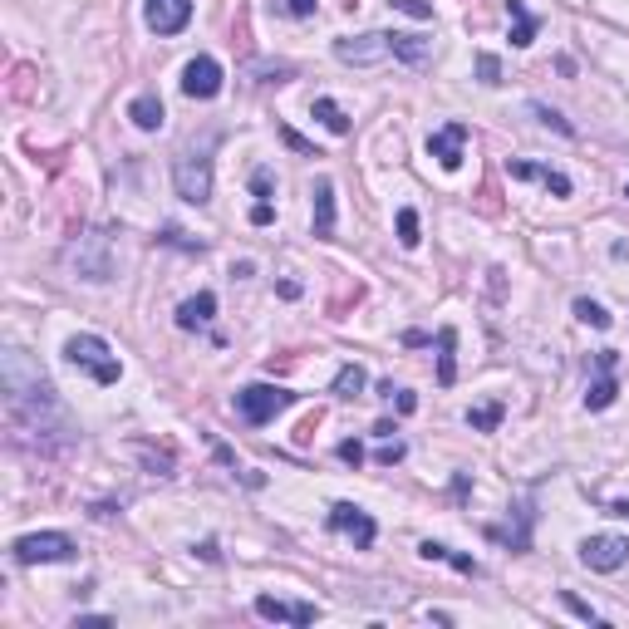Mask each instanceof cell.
<instances>
[{"instance_id": "1", "label": "cell", "mask_w": 629, "mask_h": 629, "mask_svg": "<svg viewBox=\"0 0 629 629\" xmlns=\"http://www.w3.org/2000/svg\"><path fill=\"white\" fill-rule=\"evenodd\" d=\"M0 379H5V408H10V418H15L20 433H40V448H45V453H50L45 433H64V438H69V423H64V408H59L55 389H50V379L30 364L25 349H5Z\"/></svg>"}, {"instance_id": "2", "label": "cell", "mask_w": 629, "mask_h": 629, "mask_svg": "<svg viewBox=\"0 0 629 629\" xmlns=\"http://www.w3.org/2000/svg\"><path fill=\"white\" fill-rule=\"evenodd\" d=\"M433 55V40L423 35H403V30H369V35H344L335 40V59L354 64V69H369V64H428Z\"/></svg>"}, {"instance_id": "3", "label": "cell", "mask_w": 629, "mask_h": 629, "mask_svg": "<svg viewBox=\"0 0 629 629\" xmlns=\"http://www.w3.org/2000/svg\"><path fill=\"white\" fill-rule=\"evenodd\" d=\"M207 153H212V138L202 148L177 153V163H172V187H177V197L187 207H207L212 202V158Z\"/></svg>"}, {"instance_id": "4", "label": "cell", "mask_w": 629, "mask_h": 629, "mask_svg": "<svg viewBox=\"0 0 629 629\" xmlns=\"http://www.w3.org/2000/svg\"><path fill=\"white\" fill-rule=\"evenodd\" d=\"M64 359H69L79 374H89L94 384H104V389L123 379V364H118V354L104 340H99V335H69V340H64Z\"/></svg>"}, {"instance_id": "5", "label": "cell", "mask_w": 629, "mask_h": 629, "mask_svg": "<svg viewBox=\"0 0 629 629\" xmlns=\"http://www.w3.org/2000/svg\"><path fill=\"white\" fill-rule=\"evenodd\" d=\"M290 403H300V394L276 389V384H246V389L236 394V413H241V423H251V428H266L276 413H286Z\"/></svg>"}, {"instance_id": "6", "label": "cell", "mask_w": 629, "mask_h": 629, "mask_svg": "<svg viewBox=\"0 0 629 629\" xmlns=\"http://www.w3.org/2000/svg\"><path fill=\"white\" fill-rule=\"evenodd\" d=\"M69 261L84 281H109L114 276V236L109 231H89L69 246Z\"/></svg>"}, {"instance_id": "7", "label": "cell", "mask_w": 629, "mask_h": 629, "mask_svg": "<svg viewBox=\"0 0 629 629\" xmlns=\"http://www.w3.org/2000/svg\"><path fill=\"white\" fill-rule=\"evenodd\" d=\"M10 556L20 566H59V561H74V541L64 531H30L10 546Z\"/></svg>"}, {"instance_id": "8", "label": "cell", "mask_w": 629, "mask_h": 629, "mask_svg": "<svg viewBox=\"0 0 629 629\" xmlns=\"http://www.w3.org/2000/svg\"><path fill=\"white\" fill-rule=\"evenodd\" d=\"M625 561H629L625 536H585V541H580V566H585V571L610 575V571H620Z\"/></svg>"}, {"instance_id": "9", "label": "cell", "mask_w": 629, "mask_h": 629, "mask_svg": "<svg viewBox=\"0 0 629 629\" xmlns=\"http://www.w3.org/2000/svg\"><path fill=\"white\" fill-rule=\"evenodd\" d=\"M330 531H344L359 551H369V546H374V536H379L374 516L364 512V507H354V502H335V507H330Z\"/></svg>"}, {"instance_id": "10", "label": "cell", "mask_w": 629, "mask_h": 629, "mask_svg": "<svg viewBox=\"0 0 629 629\" xmlns=\"http://www.w3.org/2000/svg\"><path fill=\"white\" fill-rule=\"evenodd\" d=\"M182 94H187V99H217V94H222V64L212 55L187 59V69H182Z\"/></svg>"}, {"instance_id": "11", "label": "cell", "mask_w": 629, "mask_h": 629, "mask_svg": "<svg viewBox=\"0 0 629 629\" xmlns=\"http://www.w3.org/2000/svg\"><path fill=\"white\" fill-rule=\"evenodd\" d=\"M143 20L158 35H182L192 25V0H143Z\"/></svg>"}, {"instance_id": "12", "label": "cell", "mask_w": 629, "mask_h": 629, "mask_svg": "<svg viewBox=\"0 0 629 629\" xmlns=\"http://www.w3.org/2000/svg\"><path fill=\"white\" fill-rule=\"evenodd\" d=\"M462 148H467V123H443L438 133H428V153L438 158L443 172L462 168Z\"/></svg>"}, {"instance_id": "13", "label": "cell", "mask_w": 629, "mask_h": 629, "mask_svg": "<svg viewBox=\"0 0 629 629\" xmlns=\"http://www.w3.org/2000/svg\"><path fill=\"white\" fill-rule=\"evenodd\" d=\"M595 364H600V379H595V384H590V394H585V408H590V413H600V408H610V403L620 399V379H615L620 354H615V349H600V354H595Z\"/></svg>"}, {"instance_id": "14", "label": "cell", "mask_w": 629, "mask_h": 629, "mask_svg": "<svg viewBox=\"0 0 629 629\" xmlns=\"http://www.w3.org/2000/svg\"><path fill=\"white\" fill-rule=\"evenodd\" d=\"M256 615L261 620H286V625H315L320 610L305 600H281V595H256Z\"/></svg>"}, {"instance_id": "15", "label": "cell", "mask_w": 629, "mask_h": 629, "mask_svg": "<svg viewBox=\"0 0 629 629\" xmlns=\"http://www.w3.org/2000/svg\"><path fill=\"white\" fill-rule=\"evenodd\" d=\"M516 182H541L546 192H556V197H571V177L556 168H546V163H507Z\"/></svg>"}, {"instance_id": "16", "label": "cell", "mask_w": 629, "mask_h": 629, "mask_svg": "<svg viewBox=\"0 0 629 629\" xmlns=\"http://www.w3.org/2000/svg\"><path fill=\"white\" fill-rule=\"evenodd\" d=\"M212 315H217V295H212V290H197L192 300L177 305V325H182V330H207Z\"/></svg>"}, {"instance_id": "17", "label": "cell", "mask_w": 629, "mask_h": 629, "mask_svg": "<svg viewBox=\"0 0 629 629\" xmlns=\"http://www.w3.org/2000/svg\"><path fill=\"white\" fill-rule=\"evenodd\" d=\"M315 236L330 241L335 236V182L330 177H315Z\"/></svg>"}, {"instance_id": "18", "label": "cell", "mask_w": 629, "mask_h": 629, "mask_svg": "<svg viewBox=\"0 0 629 629\" xmlns=\"http://www.w3.org/2000/svg\"><path fill=\"white\" fill-rule=\"evenodd\" d=\"M453 349H458V330L443 325V330H438V384H443V389L458 384V354H453Z\"/></svg>"}, {"instance_id": "19", "label": "cell", "mask_w": 629, "mask_h": 629, "mask_svg": "<svg viewBox=\"0 0 629 629\" xmlns=\"http://www.w3.org/2000/svg\"><path fill=\"white\" fill-rule=\"evenodd\" d=\"M418 556H423V561H448V566L462 575H482V566H477L472 556H462V551L443 546V541H418Z\"/></svg>"}, {"instance_id": "20", "label": "cell", "mask_w": 629, "mask_h": 629, "mask_svg": "<svg viewBox=\"0 0 629 629\" xmlns=\"http://www.w3.org/2000/svg\"><path fill=\"white\" fill-rule=\"evenodd\" d=\"M128 118H133L143 133H158L168 114H163V99H158V94H138V99L128 104Z\"/></svg>"}, {"instance_id": "21", "label": "cell", "mask_w": 629, "mask_h": 629, "mask_svg": "<svg viewBox=\"0 0 629 629\" xmlns=\"http://www.w3.org/2000/svg\"><path fill=\"white\" fill-rule=\"evenodd\" d=\"M507 15H512V45L526 50L536 40V15L526 10V0H507Z\"/></svg>"}, {"instance_id": "22", "label": "cell", "mask_w": 629, "mask_h": 629, "mask_svg": "<svg viewBox=\"0 0 629 629\" xmlns=\"http://www.w3.org/2000/svg\"><path fill=\"white\" fill-rule=\"evenodd\" d=\"M310 114L320 118V123H325L330 133H335V138H344V133L354 128V123H349V114H344V109L335 104V99H315V104H310Z\"/></svg>"}, {"instance_id": "23", "label": "cell", "mask_w": 629, "mask_h": 629, "mask_svg": "<svg viewBox=\"0 0 629 629\" xmlns=\"http://www.w3.org/2000/svg\"><path fill=\"white\" fill-rule=\"evenodd\" d=\"M364 384H369V374H364L359 364H344L340 374H335V389H330V394H335V399H359Z\"/></svg>"}, {"instance_id": "24", "label": "cell", "mask_w": 629, "mask_h": 629, "mask_svg": "<svg viewBox=\"0 0 629 629\" xmlns=\"http://www.w3.org/2000/svg\"><path fill=\"white\" fill-rule=\"evenodd\" d=\"M571 310H575V320H585L590 330H610V315H605V305H600V300H585V295H580Z\"/></svg>"}, {"instance_id": "25", "label": "cell", "mask_w": 629, "mask_h": 629, "mask_svg": "<svg viewBox=\"0 0 629 629\" xmlns=\"http://www.w3.org/2000/svg\"><path fill=\"white\" fill-rule=\"evenodd\" d=\"M467 423H472L477 433H492V428L502 423V403H477V408H467Z\"/></svg>"}, {"instance_id": "26", "label": "cell", "mask_w": 629, "mask_h": 629, "mask_svg": "<svg viewBox=\"0 0 629 629\" xmlns=\"http://www.w3.org/2000/svg\"><path fill=\"white\" fill-rule=\"evenodd\" d=\"M133 448L143 453V462H148L158 477H172V453H168V448H153V443H133Z\"/></svg>"}, {"instance_id": "27", "label": "cell", "mask_w": 629, "mask_h": 629, "mask_svg": "<svg viewBox=\"0 0 629 629\" xmlns=\"http://www.w3.org/2000/svg\"><path fill=\"white\" fill-rule=\"evenodd\" d=\"M158 241H163V246H177V251H192V256H202V251H207V241H192L182 227H163Z\"/></svg>"}, {"instance_id": "28", "label": "cell", "mask_w": 629, "mask_h": 629, "mask_svg": "<svg viewBox=\"0 0 629 629\" xmlns=\"http://www.w3.org/2000/svg\"><path fill=\"white\" fill-rule=\"evenodd\" d=\"M399 241L408 246V251L423 241V236H418V212H413V207H399Z\"/></svg>"}, {"instance_id": "29", "label": "cell", "mask_w": 629, "mask_h": 629, "mask_svg": "<svg viewBox=\"0 0 629 629\" xmlns=\"http://www.w3.org/2000/svg\"><path fill=\"white\" fill-rule=\"evenodd\" d=\"M561 605H566V610H571V615H580V620H585V625H605V620H600V615H595V610H590V605H585V600H575L571 590H561Z\"/></svg>"}, {"instance_id": "30", "label": "cell", "mask_w": 629, "mask_h": 629, "mask_svg": "<svg viewBox=\"0 0 629 629\" xmlns=\"http://www.w3.org/2000/svg\"><path fill=\"white\" fill-rule=\"evenodd\" d=\"M531 114L541 118V123H546V128H556V133H566V138H571V133H575L571 123H566V118L556 114V109H546V104H531Z\"/></svg>"}, {"instance_id": "31", "label": "cell", "mask_w": 629, "mask_h": 629, "mask_svg": "<svg viewBox=\"0 0 629 629\" xmlns=\"http://www.w3.org/2000/svg\"><path fill=\"white\" fill-rule=\"evenodd\" d=\"M477 74H482V84H502V59H497V55H477Z\"/></svg>"}, {"instance_id": "32", "label": "cell", "mask_w": 629, "mask_h": 629, "mask_svg": "<svg viewBox=\"0 0 629 629\" xmlns=\"http://www.w3.org/2000/svg\"><path fill=\"white\" fill-rule=\"evenodd\" d=\"M394 10H403V15H413V20H433V5L428 0H389Z\"/></svg>"}, {"instance_id": "33", "label": "cell", "mask_w": 629, "mask_h": 629, "mask_svg": "<svg viewBox=\"0 0 629 629\" xmlns=\"http://www.w3.org/2000/svg\"><path fill=\"white\" fill-rule=\"evenodd\" d=\"M251 192H256V202H271V172L266 168L251 172Z\"/></svg>"}, {"instance_id": "34", "label": "cell", "mask_w": 629, "mask_h": 629, "mask_svg": "<svg viewBox=\"0 0 629 629\" xmlns=\"http://www.w3.org/2000/svg\"><path fill=\"white\" fill-rule=\"evenodd\" d=\"M403 453H408V448H403L399 438H384V448H379V462H384V467H394Z\"/></svg>"}, {"instance_id": "35", "label": "cell", "mask_w": 629, "mask_h": 629, "mask_svg": "<svg viewBox=\"0 0 629 629\" xmlns=\"http://www.w3.org/2000/svg\"><path fill=\"white\" fill-rule=\"evenodd\" d=\"M271 222H276V207H271V202H256V207H251V227H271Z\"/></svg>"}, {"instance_id": "36", "label": "cell", "mask_w": 629, "mask_h": 629, "mask_svg": "<svg viewBox=\"0 0 629 629\" xmlns=\"http://www.w3.org/2000/svg\"><path fill=\"white\" fill-rule=\"evenodd\" d=\"M281 138H286V148H295V153H305V158H320V153H315V148H310V143H305L300 133H290V128H281Z\"/></svg>"}, {"instance_id": "37", "label": "cell", "mask_w": 629, "mask_h": 629, "mask_svg": "<svg viewBox=\"0 0 629 629\" xmlns=\"http://www.w3.org/2000/svg\"><path fill=\"white\" fill-rule=\"evenodd\" d=\"M340 458L349 462V467H359V462H364V448H359L354 438H344V443H340Z\"/></svg>"}, {"instance_id": "38", "label": "cell", "mask_w": 629, "mask_h": 629, "mask_svg": "<svg viewBox=\"0 0 629 629\" xmlns=\"http://www.w3.org/2000/svg\"><path fill=\"white\" fill-rule=\"evenodd\" d=\"M286 15H295V20H310V15H315V0H286Z\"/></svg>"}, {"instance_id": "39", "label": "cell", "mask_w": 629, "mask_h": 629, "mask_svg": "<svg viewBox=\"0 0 629 629\" xmlns=\"http://www.w3.org/2000/svg\"><path fill=\"white\" fill-rule=\"evenodd\" d=\"M389 399L399 403V413H413V408H418V394H413V389H394Z\"/></svg>"}, {"instance_id": "40", "label": "cell", "mask_w": 629, "mask_h": 629, "mask_svg": "<svg viewBox=\"0 0 629 629\" xmlns=\"http://www.w3.org/2000/svg\"><path fill=\"white\" fill-rule=\"evenodd\" d=\"M197 556H202V561H222V551H217V541H202V546H197Z\"/></svg>"}, {"instance_id": "41", "label": "cell", "mask_w": 629, "mask_h": 629, "mask_svg": "<svg viewBox=\"0 0 629 629\" xmlns=\"http://www.w3.org/2000/svg\"><path fill=\"white\" fill-rule=\"evenodd\" d=\"M610 516H629V502H610Z\"/></svg>"}, {"instance_id": "42", "label": "cell", "mask_w": 629, "mask_h": 629, "mask_svg": "<svg viewBox=\"0 0 629 629\" xmlns=\"http://www.w3.org/2000/svg\"><path fill=\"white\" fill-rule=\"evenodd\" d=\"M625 197H629V182H625Z\"/></svg>"}]
</instances>
